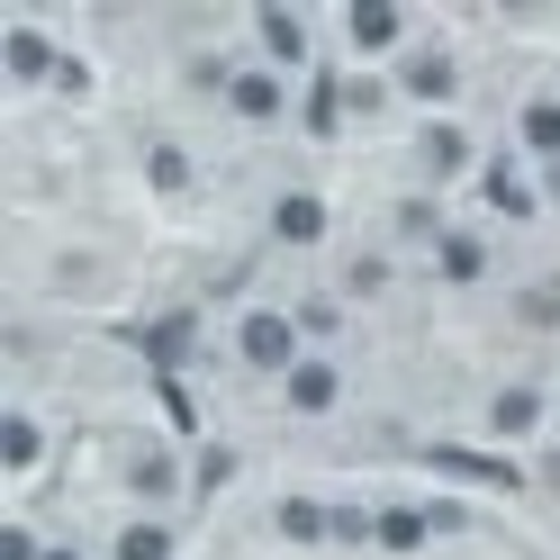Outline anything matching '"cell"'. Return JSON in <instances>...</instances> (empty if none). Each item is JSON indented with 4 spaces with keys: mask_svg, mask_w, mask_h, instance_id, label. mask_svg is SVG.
<instances>
[{
    "mask_svg": "<svg viewBox=\"0 0 560 560\" xmlns=\"http://www.w3.org/2000/svg\"><path fill=\"white\" fill-rule=\"evenodd\" d=\"M244 27H254V63H271V73H290V82L317 73V27H307V10H280V0H262Z\"/></svg>",
    "mask_w": 560,
    "mask_h": 560,
    "instance_id": "obj_4",
    "label": "cell"
},
{
    "mask_svg": "<svg viewBox=\"0 0 560 560\" xmlns=\"http://www.w3.org/2000/svg\"><path fill=\"white\" fill-rule=\"evenodd\" d=\"M434 534H443L434 506H380V515H371V542H380V551H425Z\"/></svg>",
    "mask_w": 560,
    "mask_h": 560,
    "instance_id": "obj_19",
    "label": "cell"
},
{
    "mask_svg": "<svg viewBox=\"0 0 560 560\" xmlns=\"http://www.w3.org/2000/svg\"><path fill=\"white\" fill-rule=\"evenodd\" d=\"M280 407L299 416V425H317V416H335L343 407V362L335 353H307L290 380H280Z\"/></svg>",
    "mask_w": 560,
    "mask_h": 560,
    "instance_id": "obj_11",
    "label": "cell"
},
{
    "mask_svg": "<svg viewBox=\"0 0 560 560\" xmlns=\"http://www.w3.org/2000/svg\"><path fill=\"white\" fill-rule=\"evenodd\" d=\"M0 560H46V534H37V524H0Z\"/></svg>",
    "mask_w": 560,
    "mask_h": 560,
    "instance_id": "obj_21",
    "label": "cell"
},
{
    "mask_svg": "<svg viewBox=\"0 0 560 560\" xmlns=\"http://www.w3.org/2000/svg\"><path fill=\"white\" fill-rule=\"evenodd\" d=\"M226 353H235V371H254V380H290L317 343H307V326H299V307H271V299H254V307H235V335H226Z\"/></svg>",
    "mask_w": 560,
    "mask_h": 560,
    "instance_id": "obj_1",
    "label": "cell"
},
{
    "mask_svg": "<svg viewBox=\"0 0 560 560\" xmlns=\"http://www.w3.org/2000/svg\"><path fill=\"white\" fill-rule=\"evenodd\" d=\"M479 190H488V208H498V218H542V190H534V163H524L515 145L479 163Z\"/></svg>",
    "mask_w": 560,
    "mask_h": 560,
    "instance_id": "obj_13",
    "label": "cell"
},
{
    "mask_svg": "<svg viewBox=\"0 0 560 560\" xmlns=\"http://www.w3.org/2000/svg\"><path fill=\"white\" fill-rule=\"evenodd\" d=\"M380 280H389V262H380V254H362L353 271H343V290H353V299H371V290H380Z\"/></svg>",
    "mask_w": 560,
    "mask_h": 560,
    "instance_id": "obj_22",
    "label": "cell"
},
{
    "mask_svg": "<svg viewBox=\"0 0 560 560\" xmlns=\"http://www.w3.org/2000/svg\"><path fill=\"white\" fill-rule=\"evenodd\" d=\"M218 109H226L235 127H280V118L299 109V82H290V73H271V63H235L226 91H218Z\"/></svg>",
    "mask_w": 560,
    "mask_h": 560,
    "instance_id": "obj_5",
    "label": "cell"
},
{
    "mask_svg": "<svg viewBox=\"0 0 560 560\" xmlns=\"http://www.w3.org/2000/svg\"><path fill=\"white\" fill-rule=\"evenodd\" d=\"M462 172H479V136H470L462 118H425V127H416V182H425V190H452Z\"/></svg>",
    "mask_w": 560,
    "mask_h": 560,
    "instance_id": "obj_8",
    "label": "cell"
},
{
    "mask_svg": "<svg viewBox=\"0 0 560 560\" xmlns=\"http://www.w3.org/2000/svg\"><path fill=\"white\" fill-rule=\"evenodd\" d=\"M127 498H136V515H172L182 506V452L172 443H136L127 452Z\"/></svg>",
    "mask_w": 560,
    "mask_h": 560,
    "instance_id": "obj_10",
    "label": "cell"
},
{
    "mask_svg": "<svg viewBox=\"0 0 560 560\" xmlns=\"http://www.w3.org/2000/svg\"><path fill=\"white\" fill-rule=\"evenodd\" d=\"M479 425H488V443H542L551 389H542V380H498V389H488V407H479Z\"/></svg>",
    "mask_w": 560,
    "mask_h": 560,
    "instance_id": "obj_7",
    "label": "cell"
},
{
    "mask_svg": "<svg viewBox=\"0 0 560 560\" xmlns=\"http://www.w3.org/2000/svg\"><path fill=\"white\" fill-rule=\"evenodd\" d=\"M425 262H434V280H443V290H479L498 254H488V235H479V226H443V235L425 244Z\"/></svg>",
    "mask_w": 560,
    "mask_h": 560,
    "instance_id": "obj_12",
    "label": "cell"
},
{
    "mask_svg": "<svg viewBox=\"0 0 560 560\" xmlns=\"http://www.w3.org/2000/svg\"><path fill=\"white\" fill-rule=\"evenodd\" d=\"M46 560H91V551L82 542H46Z\"/></svg>",
    "mask_w": 560,
    "mask_h": 560,
    "instance_id": "obj_23",
    "label": "cell"
},
{
    "mask_svg": "<svg viewBox=\"0 0 560 560\" xmlns=\"http://www.w3.org/2000/svg\"><path fill=\"white\" fill-rule=\"evenodd\" d=\"M136 172H145V190H154V199H190V182H199V163H190L182 136H145Z\"/></svg>",
    "mask_w": 560,
    "mask_h": 560,
    "instance_id": "obj_16",
    "label": "cell"
},
{
    "mask_svg": "<svg viewBox=\"0 0 560 560\" xmlns=\"http://www.w3.org/2000/svg\"><path fill=\"white\" fill-rule=\"evenodd\" d=\"M515 317L524 326H560V280H534V290L515 299Z\"/></svg>",
    "mask_w": 560,
    "mask_h": 560,
    "instance_id": "obj_20",
    "label": "cell"
},
{
    "mask_svg": "<svg viewBox=\"0 0 560 560\" xmlns=\"http://www.w3.org/2000/svg\"><path fill=\"white\" fill-rule=\"evenodd\" d=\"M462 55H452V46H425V37H416L398 63H389V91L407 100V109H425V118H452V109H462Z\"/></svg>",
    "mask_w": 560,
    "mask_h": 560,
    "instance_id": "obj_2",
    "label": "cell"
},
{
    "mask_svg": "<svg viewBox=\"0 0 560 560\" xmlns=\"http://www.w3.org/2000/svg\"><path fill=\"white\" fill-rule=\"evenodd\" d=\"M0 73H10V91H46V82H63V46L37 19H10L0 27Z\"/></svg>",
    "mask_w": 560,
    "mask_h": 560,
    "instance_id": "obj_9",
    "label": "cell"
},
{
    "mask_svg": "<svg viewBox=\"0 0 560 560\" xmlns=\"http://www.w3.org/2000/svg\"><path fill=\"white\" fill-rule=\"evenodd\" d=\"M0 470H10V488H27L46 470V416L37 407H10L0 416Z\"/></svg>",
    "mask_w": 560,
    "mask_h": 560,
    "instance_id": "obj_15",
    "label": "cell"
},
{
    "mask_svg": "<svg viewBox=\"0 0 560 560\" xmlns=\"http://www.w3.org/2000/svg\"><path fill=\"white\" fill-rule=\"evenodd\" d=\"M262 235L280 244V254H317V244L335 235V208H326V190H271V208H262Z\"/></svg>",
    "mask_w": 560,
    "mask_h": 560,
    "instance_id": "obj_6",
    "label": "cell"
},
{
    "mask_svg": "<svg viewBox=\"0 0 560 560\" xmlns=\"http://www.w3.org/2000/svg\"><path fill=\"white\" fill-rule=\"evenodd\" d=\"M271 534L299 542V551H317V542H335V506L326 498H280L271 506Z\"/></svg>",
    "mask_w": 560,
    "mask_h": 560,
    "instance_id": "obj_18",
    "label": "cell"
},
{
    "mask_svg": "<svg viewBox=\"0 0 560 560\" xmlns=\"http://www.w3.org/2000/svg\"><path fill=\"white\" fill-rule=\"evenodd\" d=\"M515 154L560 172V91H524L515 100Z\"/></svg>",
    "mask_w": 560,
    "mask_h": 560,
    "instance_id": "obj_14",
    "label": "cell"
},
{
    "mask_svg": "<svg viewBox=\"0 0 560 560\" xmlns=\"http://www.w3.org/2000/svg\"><path fill=\"white\" fill-rule=\"evenodd\" d=\"M335 37L353 63H398L416 46V19L398 10V0H343V19H335Z\"/></svg>",
    "mask_w": 560,
    "mask_h": 560,
    "instance_id": "obj_3",
    "label": "cell"
},
{
    "mask_svg": "<svg viewBox=\"0 0 560 560\" xmlns=\"http://www.w3.org/2000/svg\"><path fill=\"white\" fill-rule=\"evenodd\" d=\"M109 560H182V524L172 515H127L109 534Z\"/></svg>",
    "mask_w": 560,
    "mask_h": 560,
    "instance_id": "obj_17",
    "label": "cell"
}]
</instances>
